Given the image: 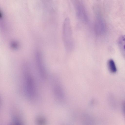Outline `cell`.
Listing matches in <instances>:
<instances>
[{"label": "cell", "mask_w": 125, "mask_h": 125, "mask_svg": "<svg viewBox=\"0 0 125 125\" xmlns=\"http://www.w3.org/2000/svg\"><path fill=\"white\" fill-rule=\"evenodd\" d=\"M117 44L120 51L125 59V35L120 36L117 40Z\"/></svg>", "instance_id": "52a82bcc"}, {"label": "cell", "mask_w": 125, "mask_h": 125, "mask_svg": "<svg viewBox=\"0 0 125 125\" xmlns=\"http://www.w3.org/2000/svg\"><path fill=\"white\" fill-rule=\"evenodd\" d=\"M29 65L25 63L23 66V74L25 93L30 99H33L36 94V89L34 80Z\"/></svg>", "instance_id": "6da1fadb"}, {"label": "cell", "mask_w": 125, "mask_h": 125, "mask_svg": "<svg viewBox=\"0 0 125 125\" xmlns=\"http://www.w3.org/2000/svg\"><path fill=\"white\" fill-rule=\"evenodd\" d=\"M107 66L110 72L114 73H116L117 68L115 62L112 59H109L107 62Z\"/></svg>", "instance_id": "ba28073f"}, {"label": "cell", "mask_w": 125, "mask_h": 125, "mask_svg": "<svg viewBox=\"0 0 125 125\" xmlns=\"http://www.w3.org/2000/svg\"><path fill=\"white\" fill-rule=\"evenodd\" d=\"M83 125H93L92 120L90 117L87 115H84L82 117Z\"/></svg>", "instance_id": "9c48e42d"}, {"label": "cell", "mask_w": 125, "mask_h": 125, "mask_svg": "<svg viewBox=\"0 0 125 125\" xmlns=\"http://www.w3.org/2000/svg\"><path fill=\"white\" fill-rule=\"evenodd\" d=\"M62 39L64 47L66 50L68 51L73 49L74 42L70 21L69 19H65L62 25Z\"/></svg>", "instance_id": "7a4b0ae2"}, {"label": "cell", "mask_w": 125, "mask_h": 125, "mask_svg": "<svg viewBox=\"0 0 125 125\" xmlns=\"http://www.w3.org/2000/svg\"><path fill=\"white\" fill-rule=\"evenodd\" d=\"M53 92L55 97L58 99H63L64 95L63 91L60 86L56 82H55L53 84Z\"/></svg>", "instance_id": "8992f818"}, {"label": "cell", "mask_w": 125, "mask_h": 125, "mask_svg": "<svg viewBox=\"0 0 125 125\" xmlns=\"http://www.w3.org/2000/svg\"><path fill=\"white\" fill-rule=\"evenodd\" d=\"M123 110L124 115L125 117V103H124L123 106Z\"/></svg>", "instance_id": "30bf717a"}, {"label": "cell", "mask_w": 125, "mask_h": 125, "mask_svg": "<svg viewBox=\"0 0 125 125\" xmlns=\"http://www.w3.org/2000/svg\"><path fill=\"white\" fill-rule=\"evenodd\" d=\"M104 24L102 19L99 17H96L94 23V30L97 35L101 34L104 30Z\"/></svg>", "instance_id": "5b68a950"}, {"label": "cell", "mask_w": 125, "mask_h": 125, "mask_svg": "<svg viewBox=\"0 0 125 125\" xmlns=\"http://www.w3.org/2000/svg\"><path fill=\"white\" fill-rule=\"evenodd\" d=\"M74 3L75 11L78 19L82 22L87 23L88 22V16L84 4L79 0L76 1Z\"/></svg>", "instance_id": "3957f363"}, {"label": "cell", "mask_w": 125, "mask_h": 125, "mask_svg": "<svg viewBox=\"0 0 125 125\" xmlns=\"http://www.w3.org/2000/svg\"><path fill=\"white\" fill-rule=\"evenodd\" d=\"M36 65L40 77L42 79L44 80L46 77V71L42 56L39 53L35 56Z\"/></svg>", "instance_id": "277c9868"}]
</instances>
